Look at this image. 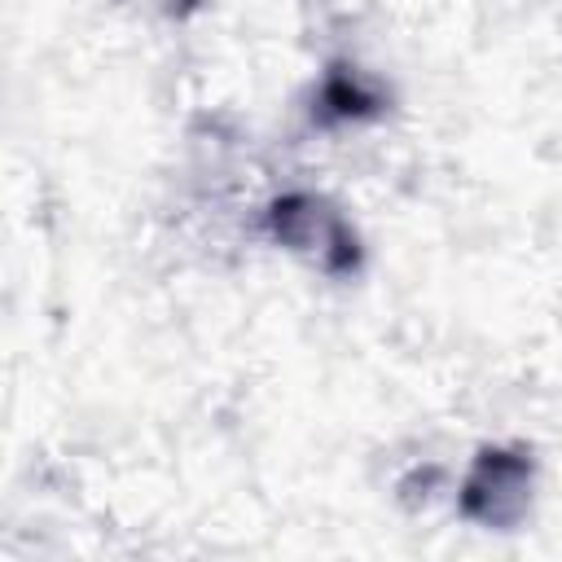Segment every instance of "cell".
<instances>
[{
    "label": "cell",
    "instance_id": "3957f363",
    "mask_svg": "<svg viewBox=\"0 0 562 562\" xmlns=\"http://www.w3.org/2000/svg\"><path fill=\"white\" fill-rule=\"evenodd\" d=\"M382 97L364 83V75L356 66H329L321 92H316V114L325 123H356V119H369L378 114Z\"/></svg>",
    "mask_w": 562,
    "mask_h": 562
},
{
    "label": "cell",
    "instance_id": "7a4b0ae2",
    "mask_svg": "<svg viewBox=\"0 0 562 562\" xmlns=\"http://www.w3.org/2000/svg\"><path fill=\"white\" fill-rule=\"evenodd\" d=\"M531 501V461L518 448H483L461 479V514L479 527L509 531Z\"/></svg>",
    "mask_w": 562,
    "mask_h": 562
},
{
    "label": "cell",
    "instance_id": "6da1fadb",
    "mask_svg": "<svg viewBox=\"0 0 562 562\" xmlns=\"http://www.w3.org/2000/svg\"><path fill=\"white\" fill-rule=\"evenodd\" d=\"M268 233L281 246H290L299 255H312L325 272H351L360 263V241H356L351 224L312 193L277 198L268 206Z\"/></svg>",
    "mask_w": 562,
    "mask_h": 562
}]
</instances>
